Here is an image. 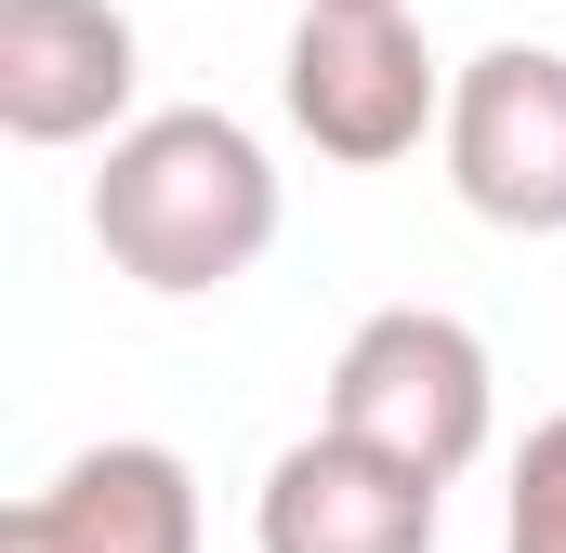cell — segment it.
Returning <instances> with one entry per match:
<instances>
[{"label": "cell", "instance_id": "1", "mask_svg": "<svg viewBox=\"0 0 566 553\" xmlns=\"http://www.w3.org/2000/svg\"><path fill=\"white\" fill-rule=\"evenodd\" d=\"M93 251L133 276V290H158V303L238 290V276L277 251V158L251 145V119H224V106H158L93 171Z\"/></svg>", "mask_w": 566, "mask_h": 553}, {"label": "cell", "instance_id": "2", "mask_svg": "<svg viewBox=\"0 0 566 553\" xmlns=\"http://www.w3.org/2000/svg\"><path fill=\"white\" fill-rule=\"evenodd\" d=\"M329 435H356L369 461L448 488V474H474L488 435H501V369H488V343H474L448 303H382V316H356L343 356H329Z\"/></svg>", "mask_w": 566, "mask_h": 553}, {"label": "cell", "instance_id": "3", "mask_svg": "<svg viewBox=\"0 0 566 553\" xmlns=\"http://www.w3.org/2000/svg\"><path fill=\"white\" fill-rule=\"evenodd\" d=\"M277 106L343 171H396L422 133H448V80H434L409 0H303V27L277 53Z\"/></svg>", "mask_w": 566, "mask_h": 553}, {"label": "cell", "instance_id": "4", "mask_svg": "<svg viewBox=\"0 0 566 553\" xmlns=\"http://www.w3.org/2000/svg\"><path fill=\"white\" fill-rule=\"evenodd\" d=\"M448 185L474 225L501 238H566V53L541 40H488L448 80Z\"/></svg>", "mask_w": 566, "mask_h": 553}, {"label": "cell", "instance_id": "5", "mask_svg": "<svg viewBox=\"0 0 566 553\" xmlns=\"http://www.w3.org/2000/svg\"><path fill=\"white\" fill-rule=\"evenodd\" d=\"M145 40L119 0H0V133L13 145H119Z\"/></svg>", "mask_w": 566, "mask_h": 553}, {"label": "cell", "instance_id": "6", "mask_svg": "<svg viewBox=\"0 0 566 553\" xmlns=\"http://www.w3.org/2000/svg\"><path fill=\"white\" fill-rule=\"evenodd\" d=\"M0 553H198V474L158 435H106L0 514Z\"/></svg>", "mask_w": 566, "mask_h": 553}, {"label": "cell", "instance_id": "7", "mask_svg": "<svg viewBox=\"0 0 566 553\" xmlns=\"http://www.w3.org/2000/svg\"><path fill=\"white\" fill-rule=\"evenodd\" d=\"M251 553H434V488L369 461L356 435H303L264 461V501H251Z\"/></svg>", "mask_w": 566, "mask_h": 553}, {"label": "cell", "instance_id": "8", "mask_svg": "<svg viewBox=\"0 0 566 553\" xmlns=\"http://www.w3.org/2000/svg\"><path fill=\"white\" fill-rule=\"evenodd\" d=\"M501 553H566V409L527 421L514 488H501Z\"/></svg>", "mask_w": 566, "mask_h": 553}]
</instances>
